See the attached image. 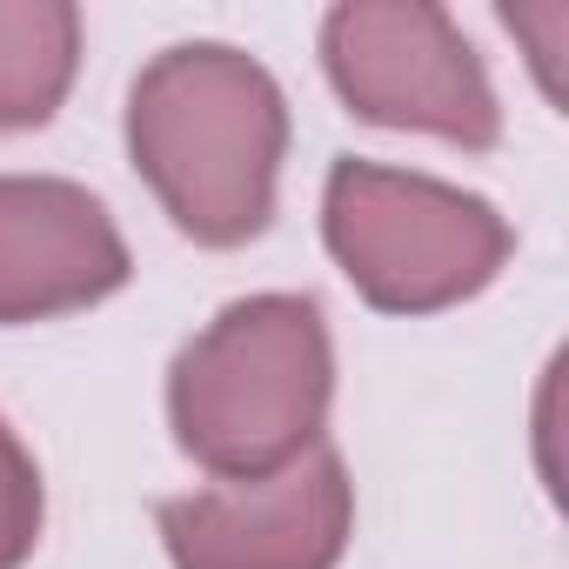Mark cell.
Segmentation results:
<instances>
[{"label":"cell","instance_id":"obj_5","mask_svg":"<svg viewBox=\"0 0 569 569\" xmlns=\"http://www.w3.org/2000/svg\"><path fill=\"white\" fill-rule=\"evenodd\" d=\"M74 61L68 8H0V121H41Z\"/></svg>","mask_w":569,"mask_h":569},{"label":"cell","instance_id":"obj_3","mask_svg":"<svg viewBox=\"0 0 569 569\" xmlns=\"http://www.w3.org/2000/svg\"><path fill=\"white\" fill-rule=\"evenodd\" d=\"M121 281L101 208L61 181H0V316H41Z\"/></svg>","mask_w":569,"mask_h":569},{"label":"cell","instance_id":"obj_4","mask_svg":"<svg viewBox=\"0 0 569 569\" xmlns=\"http://www.w3.org/2000/svg\"><path fill=\"white\" fill-rule=\"evenodd\" d=\"M336 529H342L336 462H309L302 476L248 502L201 496L168 509L181 569H322L336 556Z\"/></svg>","mask_w":569,"mask_h":569},{"label":"cell","instance_id":"obj_2","mask_svg":"<svg viewBox=\"0 0 569 569\" xmlns=\"http://www.w3.org/2000/svg\"><path fill=\"white\" fill-rule=\"evenodd\" d=\"M322 409V336L309 302H248L188 349L174 382L181 442L214 469H261L289 456Z\"/></svg>","mask_w":569,"mask_h":569},{"label":"cell","instance_id":"obj_1","mask_svg":"<svg viewBox=\"0 0 569 569\" xmlns=\"http://www.w3.org/2000/svg\"><path fill=\"white\" fill-rule=\"evenodd\" d=\"M281 108L261 68L228 48H174L134 88V154L201 241L261 228Z\"/></svg>","mask_w":569,"mask_h":569},{"label":"cell","instance_id":"obj_6","mask_svg":"<svg viewBox=\"0 0 569 569\" xmlns=\"http://www.w3.org/2000/svg\"><path fill=\"white\" fill-rule=\"evenodd\" d=\"M34 522H41V489H34V469L21 462V449L0 429V569H14L34 542Z\"/></svg>","mask_w":569,"mask_h":569}]
</instances>
